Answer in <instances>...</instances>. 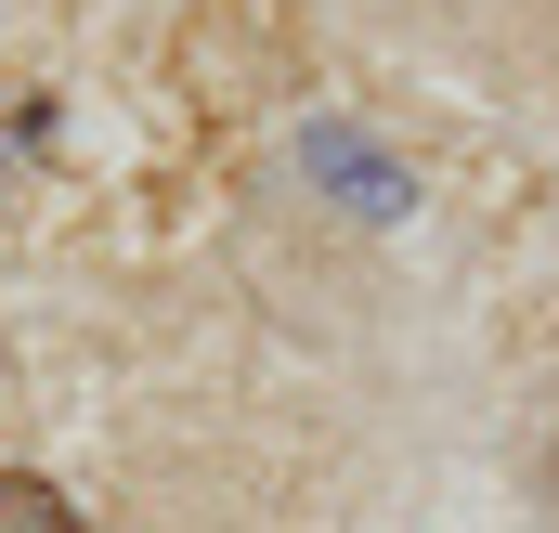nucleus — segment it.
I'll use <instances>...</instances> for the list:
<instances>
[{"label": "nucleus", "mask_w": 559, "mask_h": 533, "mask_svg": "<svg viewBox=\"0 0 559 533\" xmlns=\"http://www.w3.org/2000/svg\"><path fill=\"white\" fill-rule=\"evenodd\" d=\"M312 169H325V182H352V209H404V182H391L352 131H312Z\"/></svg>", "instance_id": "2"}, {"label": "nucleus", "mask_w": 559, "mask_h": 533, "mask_svg": "<svg viewBox=\"0 0 559 533\" xmlns=\"http://www.w3.org/2000/svg\"><path fill=\"white\" fill-rule=\"evenodd\" d=\"M0 533H92L52 482H26V469H0Z\"/></svg>", "instance_id": "3"}, {"label": "nucleus", "mask_w": 559, "mask_h": 533, "mask_svg": "<svg viewBox=\"0 0 559 533\" xmlns=\"http://www.w3.org/2000/svg\"><path fill=\"white\" fill-rule=\"evenodd\" d=\"M169 79H182L195 105H274V92H299V26L261 13V0H209V13L169 39Z\"/></svg>", "instance_id": "1"}]
</instances>
